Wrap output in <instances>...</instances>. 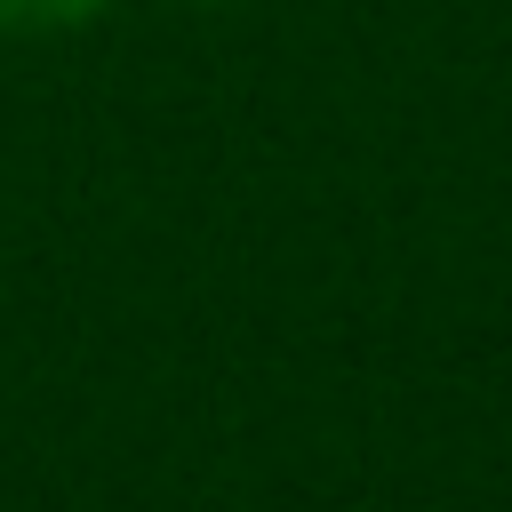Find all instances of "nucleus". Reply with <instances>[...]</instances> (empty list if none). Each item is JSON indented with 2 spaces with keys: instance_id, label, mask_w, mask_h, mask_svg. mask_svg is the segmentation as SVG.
Returning <instances> with one entry per match:
<instances>
[{
  "instance_id": "nucleus-1",
  "label": "nucleus",
  "mask_w": 512,
  "mask_h": 512,
  "mask_svg": "<svg viewBox=\"0 0 512 512\" xmlns=\"http://www.w3.org/2000/svg\"><path fill=\"white\" fill-rule=\"evenodd\" d=\"M104 8L112 0H0V32H72Z\"/></svg>"
}]
</instances>
